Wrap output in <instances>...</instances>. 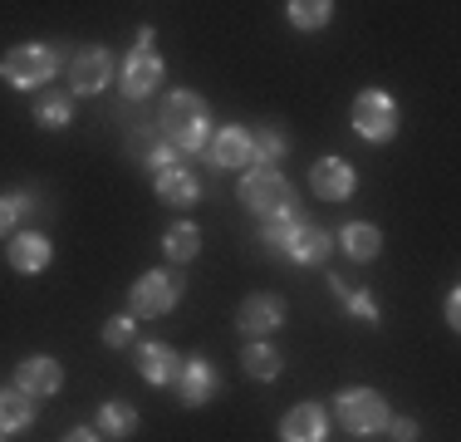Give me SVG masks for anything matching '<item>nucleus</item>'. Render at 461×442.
Segmentation results:
<instances>
[{
	"label": "nucleus",
	"instance_id": "1",
	"mask_svg": "<svg viewBox=\"0 0 461 442\" xmlns=\"http://www.w3.org/2000/svg\"><path fill=\"white\" fill-rule=\"evenodd\" d=\"M206 138H212V114H206L202 98L192 88L167 94V104H162V143L177 152H202Z\"/></svg>",
	"mask_w": 461,
	"mask_h": 442
},
{
	"label": "nucleus",
	"instance_id": "2",
	"mask_svg": "<svg viewBox=\"0 0 461 442\" xmlns=\"http://www.w3.org/2000/svg\"><path fill=\"white\" fill-rule=\"evenodd\" d=\"M59 69V54L50 44H15V50L0 60V79L10 88H45Z\"/></svg>",
	"mask_w": 461,
	"mask_h": 442
},
{
	"label": "nucleus",
	"instance_id": "3",
	"mask_svg": "<svg viewBox=\"0 0 461 442\" xmlns=\"http://www.w3.org/2000/svg\"><path fill=\"white\" fill-rule=\"evenodd\" d=\"M334 418L354 437H368V433H383V428H388V403H383L378 389H344L334 398Z\"/></svg>",
	"mask_w": 461,
	"mask_h": 442
},
{
	"label": "nucleus",
	"instance_id": "4",
	"mask_svg": "<svg viewBox=\"0 0 461 442\" xmlns=\"http://www.w3.org/2000/svg\"><path fill=\"white\" fill-rule=\"evenodd\" d=\"M354 133L364 143H373V148L393 143V133H398V104H393V94L364 88V94L354 98Z\"/></svg>",
	"mask_w": 461,
	"mask_h": 442
},
{
	"label": "nucleus",
	"instance_id": "5",
	"mask_svg": "<svg viewBox=\"0 0 461 442\" xmlns=\"http://www.w3.org/2000/svg\"><path fill=\"white\" fill-rule=\"evenodd\" d=\"M240 202L256 216H276V212H290L294 207V187L285 182V172H276V168H250L240 177Z\"/></svg>",
	"mask_w": 461,
	"mask_h": 442
},
{
	"label": "nucleus",
	"instance_id": "6",
	"mask_svg": "<svg viewBox=\"0 0 461 442\" xmlns=\"http://www.w3.org/2000/svg\"><path fill=\"white\" fill-rule=\"evenodd\" d=\"M177 300H182V275L177 271H142L138 285L128 290L133 319H158V315H167Z\"/></svg>",
	"mask_w": 461,
	"mask_h": 442
},
{
	"label": "nucleus",
	"instance_id": "7",
	"mask_svg": "<svg viewBox=\"0 0 461 442\" xmlns=\"http://www.w3.org/2000/svg\"><path fill=\"white\" fill-rule=\"evenodd\" d=\"M310 187H314V197H324V202H348V197L358 192V172L348 168L344 158H320L310 168Z\"/></svg>",
	"mask_w": 461,
	"mask_h": 442
},
{
	"label": "nucleus",
	"instance_id": "8",
	"mask_svg": "<svg viewBox=\"0 0 461 442\" xmlns=\"http://www.w3.org/2000/svg\"><path fill=\"white\" fill-rule=\"evenodd\" d=\"M177 398L186 408H202V403H212L216 393H221V373L212 369L206 359H182V373H177Z\"/></svg>",
	"mask_w": 461,
	"mask_h": 442
},
{
	"label": "nucleus",
	"instance_id": "9",
	"mask_svg": "<svg viewBox=\"0 0 461 442\" xmlns=\"http://www.w3.org/2000/svg\"><path fill=\"white\" fill-rule=\"evenodd\" d=\"M280 251L290 256L294 265H320L329 261V251H334V236H329L324 226H310V221H294L290 236L280 241Z\"/></svg>",
	"mask_w": 461,
	"mask_h": 442
},
{
	"label": "nucleus",
	"instance_id": "10",
	"mask_svg": "<svg viewBox=\"0 0 461 442\" xmlns=\"http://www.w3.org/2000/svg\"><path fill=\"white\" fill-rule=\"evenodd\" d=\"M108 79H113V54L89 44V50H79L69 60V84L79 88V94H104Z\"/></svg>",
	"mask_w": 461,
	"mask_h": 442
},
{
	"label": "nucleus",
	"instance_id": "11",
	"mask_svg": "<svg viewBox=\"0 0 461 442\" xmlns=\"http://www.w3.org/2000/svg\"><path fill=\"white\" fill-rule=\"evenodd\" d=\"M280 325H285V300H280V295H250V300L240 305V315H236V329H240V335H250V339L276 335Z\"/></svg>",
	"mask_w": 461,
	"mask_h": 442
},
{
	"label": "nucleus",
	"instance_id": "12",
	"mask_svg": "<svg viewBox=\"0 0 461 442\" xmlns=\"http://www.w3.org/2000/svg\"><path fill=\"white\" fill-rule=\"evenodd\" d=\"M212 162L216 168H226V172H246V168H256V148H250V128H221L212 138Z\"/></svg>",
	"mask_w": 461,
	"mask_h": 442
},
{
	"label": "nucleus",
	"instance_id": "13",
	"mask_svg": "<svg viewBox=\"0 0 461 442\" xmlns=\"http://www.w3.org/2000/svg\"><path fill=\"white\" fill-rule=\"evenodd\" d=\"M15 389H25L30 398H50V393L64 389V369L50 359V354H30V359L15 369Z\"/></svg>",
	"mask_w": 461,
	"mask_h": 442
},
{
	"label": "nucleus",
	"instance_id": "14",
	"mask_svg": "<svg viewBox=\"0 0 461 442\" xmlns=\"http://www.w3.org/2000/svg\"><path fill=\"white\" fill-rule=\"evenodd\" d=\"M324 433H329V413L320 403L290 408L285 423H280V442H324Z\"/></svg>",
	"mask_w": 461,
	"mask_h": 442
},
{
	"label": "nucleus",
	"instance_id": "15",
	"mask_svg": "<svg viewBox=\"0 0 461 442\" xmlns=\"http://www.w3.org/2000/svg\"><path fill=\"white\" fill-rule=\"evenodd\" d=\"M138 369H142V379H148L152 389H167V383H177L182 359H177L172 345H142L138 349Z\"/></svg>",
	"mask_w": 461,
	"mask_h": 442
},
{
	"label": "nucleus",
	"instance_id": "16",
	"mask_svg": "<svg viewBox=\"0 0 461 442\" xmlns=\"http://www.w3.org/2000/svg\"><path fill=\"white\" fill-rule=\"evenodd\" d=\"M50 256H54V246H50V236H40V231H20V236L10 241V265L25 271V275H40L50 265Z\"/></svg>",
	"mask_w": 461,
	"mask_h": 442
},
{
	"label": "nucleus",
	"instance_id": "17",
	"mask_svg": "<svg viewBox=\"0 0 461 442\" xmlns=\"http://www.w3.org/2000/svg\"><path fill=\"white\" fill-rule=\"evenodd\" d=\"M162 74H167V69H162L158 54H152V50H133V60L123 64V88L133 98H142V94H152V88L162 84Z\"/></svg>",
	"mask_w": 461,
	"mask_h": 442
},
{
	"label": "nucleus",
	"instance_id": "18",
	"mask_svg": "<svg viewBox=\"0 0 461 442\" xmlns=\"http://www.w3.org/2000/svg\"><path fill=\"white\" fill-rule=\"evenodd\" d=\"M35 423V398L25 389H0V433H20Z\"/></svg>",
	"mask_w": 461,
	"mask_h": 442
},
{
	"label": "nucleus",
	"instance_id": "19",
	"mask_svg": "<svg viewBox=\"0 0 461 442\" xmlns=\"http://www.w3.org/2000/svg\"><path fill=\"white\" fill-rule=\"evenodd\" d=\"M152 187H158V197H162L167 207H196V202H202V182H196V177L186 172V168H182V172L158 177Z\"/></svg>",
	"mask_w": 461,
	"mask_h": 442
},
{
	"label": "nucleus",
	"instance_id": "20",
	"mask_svg": "<svg viewBox=\"0 0 461 442\" xmlns=\"http://www.w3.org/2000/svg\"><path fill=\"white\" fill-rule=\"evenodd\" d=\"M339 246H344L354 261H373V256H378V246H383V231L368 226V221H348V226L339 231Z\"/></svg>",
	"mask_w": 461,
	"mask_h": 442
},
{
	"label": "nucleus",
	"instance_id": "21",
	"mask_svg": "<svg viewBox=\"0 0 461 442\" xmlns=\"http://www.w3.org/2000/svg\"><path fill=\"white\" fill-rule=\"evenodd\" d=\"M240 364H246V373H250V379H260V383L280 379V369H285V359L276 354V345H266V339H250L246 354H240Z\"/></svg>",
	"mask_w": 461,
	"mask_h": 442
},
{
	"label": "nucleus",
	"instance_id": "22",
	"mask_svg": "<svg viewBox=\"0 0 461 442\" xmlns=\"http://www.w3.org/2000/svg\"><path fill=\"white\" fill-rule=\"evenodd\" d=\"M98 428H104L108 437H133L138 433V408L128 403V398H108V403L98 408Z\"/></svg>",
	"mask_w": 461,
	"mask_h": 442
},
{
	"label": "nucleus",
	"instance_id": "23",
	"mask_svg": "<svg viewBox=\"0 0 461 442\" xmlns=\"http://www.w3.org/2000/svg\"><path fill=\"white\" fill-rule=\"evenodd\" d=\"M69 114H74V94H64V88H54V94H40L35 104V124L40 128H69Z\"/></svg>",
	"mask_w": 461,
	"mask_h": 442
},
{
	"label": "nucleus",
	"instance_id": "24",
	"mask_svg": "<svg viewBox=\"0 0 461 442\" xmlns=\"http://www.w3.org/2000/svg\"><path fill=\"white\" fill-rule=\"evenodd\" d=\"M250 148H256V168H276L285 152H290V138H285L276 124H266V128L250 133Z\"/></svg>",
	"mask_w": 461,
	"mask_h": 442
},
{
	"label": "nucleus",
	"instance_id": "25",
	"mask_svg": "<svg viewBox=\"0 0 461 442\" xmlns=\"http://www.w3.org/2000/svg\"><path fill=\"white\" fill-rule=\"evenodd\" d=\"M162 251H167L172 261H192L196 251H202V231L192 226V221H177V226H167V236H162Z\"/></svg>",
	"mask_w": 461,
	"mask_h": 442
},
{
	"label": "nucleus",
	"instance_id": "26",
	"mask_svg": "<svg viewBox=\"0 0 461 442\" xmlns=\"http://www.w3.org/2000/svg\"><path fill=\"white\" fill-rule=\"evenodd\" d=\"M290 25L294 30H324L329 25V15H334V5L329 0H290Z\"/></svg>",
	"mask_w": 461,
	"mask_h": 442
},
{
	"label": "nucleus",
	"instance_id": "27",
	"mask_svg": "<svg viewBox=\"0 0 461 442\" xmlns=\"http://www.w3.org/2000/svg\"><path fill=\"white\" fill-rule=\"evenodd\" d=\"M142 162H148L152 182H158V177H167V172H182V152H177V148H167V143H158V148H152Z\"/></svg>",
	"mask_w": 461,
	"mask_h": 442
},
{
	"label": "nucleus",
	"instance_id": "28",
	"mask_svg": "<svg viewBox=\"0 0 461 442\" xmlns=\"http://www.w3.org/2000/svg\"><path fill=\"white\" fill-rule=\"evenodd\" d=\"M133 315H113V319H108V325H104V345L108 349H123V345H133Z\"/></svg>",
	"mask_w": 461,
	"mask_h": 442
},
{
	"label": "nucleus",
	"instance_id": "29",
	"mask_svg": "<svg viewBox=\"0 0 461 442\" xmlns=\"http://www.w3.org/2000/svg\"><path fill=\"white\" fill-rule=\"evenodd\" d=\"M344 309H348L354 319H364V325H378V300H373L368 290H354V295L344 300Z\"/></svg>",
	"mask_w": 461,
	"mask_h": 442
},
{
	"label": "nucleus",
	"instance_id": "30",
	"mask_svg": "<svg viewBox=\"0 0 461 442\" xmlns=\"http://www.w3.org/2000/svg\"><path fill=\"white\" fill-rule=\"evenodd\" d=\"M388 433L398 442H417V423H412V418H388Z\"/></svg>",
	"mask_w": 461,
	"mask_h": 442
},
{
	"label": "nucleus",
	"instance_id": "31",
	"mask_svg": "<svg viewBox=\"0 0 461 442\" xmlns=\"http://www.w3.org/2000/svg\"><path fill=\"white\" fill-rule=\"evenodd\" d=\"M10 207H15V221L40 212V207H35V192H15V197H10Z\"/></svg>",
	"mask_w": 461,
	"mask_h": 442
},
{
	"label": "nucleus",
	"instance_id": "32",
	"mask_svg": "<svg viewBox=\"0 0 461 442\" xmlns=\"http://www.w3.org/2000/svg\"><path fill=\"white\" fill-rule=\"evenodd\" d=\"M15 226V207H10V197H0V236Z\"/></svg>",
	"mask_w": 461,
	"mask_h": 442
},
{
	"label": "nucleus",
	"instance_id": "33",
	"mask_svg": "<svg viewBox=\"0 0 461 442\" xmlns=\"http://www.w3.org/2000/svg\"><path fill=\"white\" fill-rule=\"evenodd\" d=\"M329 285H334V300H339V305H344L348 295H354V285H348L344 275H329Z\"/></svg>",
	"mask_w": 461,
	"mask_h": 442
},
{
	"label": "nucleus",
	"instance_id": "34",
	"mask_svg": "<svg viewBox=\"0 0 461 442\" xmlns=\"http://www.w3.org/2000/svg\"><path fill=\"white\" fill-rule=\"evenodd\" d=\"M447 325H452V329L461 325V295H456V290L447 295Z\"/></svg>",
	"mask_w": 461,
	"mask_h": 442
},
{
	"label": "nucleus",
	"instance_id": "35",
	"mask_svg": "<svg viewBox=\"0 0 461 442\" xmlns=\"http://www.w3.org/2000/svg\"><path fill=\"white\" fill-rule=\"evenodd\" d=\"M64 442H98V433H89V428H74V433L64 437Z\"/></svg>",
	"mask_w": 461,
	"mask_h": 442
},
{
	"label": "nucleus",
	"instance_id": "36",
	"mask_svg": "<svg viewBox=\"0 0 461 442\" xmlns=\"http://www.w3.org/2000/svg\"><path fill=\"white\" fill-rule=\"evenodd\" d=\"M0 437H5V433H0Z\"/></svg>",
	"mask_w": 461,
	"mask_h": 442
}]
</instances>
